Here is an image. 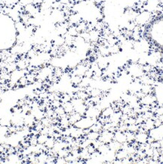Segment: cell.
<instances>
[{
	"label": "cell",
	"instance_id": "cell-1",
	"mask_svg": "<svg viewBox=\"0 0 163 164\" xmlns=\"http://www.w3.org/2000/svg\"><path fill=\"white\" fill-rule=\"evenodd\" d=\"M139 102L141 105H148L150 107L158 105L157 104V98L154 93L144 95V97L139 99Z\"/></svg>",
	"mask_w": 163,
	"mask_h": 164
},
{
	"label": "cell",
	"instance_id": "cell-2",
	"mask_svg": "<svg viewBox=\"0 0 163 164\" xmlns=\"http://www.w3.org/2000/svg\"><path fill=\"white\" fill-rule=\"evenodd\" d=\"M114 138V133L109 130H102L100 132V137H99V140L101 141L103 143L109 144L111 141L113 140Z\"/></svg>",
	"mask_w": 163,
	"mask_h": 164
},
{
	"label": "cell",
	"instance_id": "cell-3",
	"mask_svg": "<svg viewBox=\"0 0 163 164\" xmlns=\"http://www.w3.org/2000/svg\"><path fill=\"white\" fill-rule=\"evenodd\" d=\"M82 18L80 13L76 12H73V13L67 18L66 21L70 23V25H77L80 21H82Z\"/></svg>",
	"mask_w": 163,
	"mask_h": 164
},
{
	"label": "cell",
	"instance_id": "cell-4",
	"mask_svg": "<svg viewBox=\"0 0 163 164\" xmlns=\"http://www.w3.org/2000/svg\"><path fill=\"white\" fill-rule=\"evenodd\" d=\"M58 125H59V126H60V128H62L63 129H66V128L70 127V126H71L70 122V120H69V117H68V114H65L59 118Z\"/></svg>",
	"mask_w": 163,
	"mask_h": 164
},
{
	"label": "cell",
	"instance_id": "cell-5",
	"mask_svg": "<svg viewBox=\"0 0 163 164\" xmlns=\"http://www.w3.org/2000/svg\"><path fill=\"white\" fill-rule=\"evenodd\" d=\"M140 126L144 128L146 131H147L148 132H150V131L153 130L155 129V123H154V120L153 119H148V120H146L144 122L142 125H141Z\"/></svg>",
	"mask_w": 163,
	"mask_h": 164
},
{
	"label": "cell",
	"instance_id": "cell-6",
	"mask_svg": "<svg viewBox=\"0 0 163 164\" xmlns=\"http://www.w3.org/2000/svg\"><path fill=\"white\" fill-rule=\"evenodd\" d=\"M82 80V76H79V75L76 74H71L70 75V82L71 85L73 87L78 86L80 85Z\"/></svg>",
	"mask_w": 163,
	"mask_h": 164
},
{
	"label": "cell",
	"instance_id": "cell-7",
	"mask_svg": "<svg viewBox=\"0 0 163 164\" xmlns=\"http://www.w3.org/2000/svg\"><path fill=\"white\" fill-rule=\"evenodd\" d=\"M113 139L116 140V141L119 142V143L122 144L124 142L126 141V136H125V132H120V131L117 130L114 132V138Z\"/></svg>",
	"mask_w": 163,
	"mask_h": 164
},
{
	"label": "cell",
	"instance_id": "cell-8",
	"mask_svg": "<svg viewBox=\"0 0 163 164\" xmlns=\"http://www.w3.org/2000/svg\"><path fill=\"white\" fill-rule=\"evenodd\" d=\"M109 51H110V55H116V54H119L120 51H122V45L119 43H118L117 44L113 45V46H110L108 47Z\"/></svg>",
	"mask_w": 163,
	"mask_h": 164
},
{
	"label": "cell",
	"instance_id": "cell-9",
	"mask_svg": "<svg viewBox=\"0 0 163 164\" xmlns=\"http://www.w3.org/2000/svg\"><path fill=\"white\" fill-rule=\"evenodd\" d=\"M68 117H69V120L70 122L71 125H75L77 122L80 121L82 117H83L80 113H77V112L76 111L73 112L72 113L68 115Z\"/></svg>",
	"mask_w": 163,
	"mask_h": 164
},
{
	"label": "cell",
	"instance_id": "cell-10",
	"mask_svg": "<svg viewBox=\"0 0 163 164\" xmlns=\"http://www.w3.org/2000/svg\"><path fill=\"white\" fill-rule=\"evenodd\" d=\"M91 158V154L88 153V150L86 148H81L80 151V159L83 161L84 163H86L89 159Z\"/></svg>",
	"mask_w": 163,
	"mask_h": 164
},
{
	"label": "cell",
	"instance_id": "cell-11",
	"mask_svg": "<svg viewBox=\"0 0 163 164\" xmlns=\"http://www.w3.org/2000/svg\"><path fill=\"white\" fill-rule=\"evenodd\" d=\"M108 146L109 148H110V151H113V152L115 153L117 152V151H119L120 149H122V144L116 141L114 139L111 141L108 144Z\"/></svg>",
	"mask_w": 163,
	"mask_h": 164
},
{
	"label": "cell",
	"instance_id": "cell-12",
	"mask_svg": "<svg viewBox=\"0 0 163 164\" xmlns=\"http://www.w3.org/2000/svg\"><path fill=\"white\" fill-rule=\"evenodd\" d=\"M155 86L151 85H148V84H142L141 85V91L142 92L144 95H148V94L154 93Z\"/></svg>",
	"mask_w": 163,
	"mask_h": 164
},
{
	"label": "cell",
	"instance_id": "cell-13",
	"mask_svg": "<svg viewBox=\"0 0 163 164\" xmlns=\"http://www.w3.org/2000/svg\"><path fill=\"white\" fill-rule=\"evenodd\" d=\"M62 107H63V109H64L65 113L68 115L75 111V110H74V107L71 101L66 103H63V104H62Z\"/></svg>",
	"mask_w": 163,
	"mask_h": 164
},
{
	"label": "cell",
	"instance_id": "cell-14",
	"mask_svg": "<svg viewBox=\"0 0 163 164\" xmlns=\"http://www.w3.org/2000/svg\"><path fill=\"white\" fill-rule=\"evenodd\" d=\"M113 113H114V110H113V107L110 105L108 106V107L104 108L103 110H101L100 115L104 117H106V118H109Z\"/></svg>",
	"mask_w": 163,
	"mask_h": 164
},
{
	"label": "cell",
	"instance_id": "cell-15",
	"mask_svg": "<svg viewBox=\"0 0 163 164\" xmlns=\"http://www.w3.org/2000/svg\"><path fill=\"white\" fill-rule=\"evenodd\" d=\"M89 129L91 131H93V132H97L100 133V132L103 130V124L97 120V121L95 122L94 124L91 125V126L89 128Z\"/></svg>",
	"mask_w": 163,
	"mask_h": 164
},
{
	"label": "cell",
	"instance_id": "cell-16",
	"mask_svg": "<svg viewBox=\"0 0 163 164\" xmlns=\"http://www.w3.org/2000/svg\"><path fill=\"white\" fill-rule=\"evenodd\" d=\"M87 25H88V21H85V20H82V21H80V22L77 25H76V26L78 32L80 33H81L87 31Z\"/></svg>",
	"mask_w": 163,
	"mask_h": 164
},
{
	"label": "cell",
	"instance_id": "cell-17",
	"mask_svg": "<svg viewBox=\"0 0 163 164\" xmlns=\"http://www.w3.org/2000/svg\"><path fill=\"white\" fill-rule=\"evenodd\" d=\"M115 156H116V159H118V160H122L123 159L126 158L127 157H128V154L125 150L120 149L119 151H118L117 152H116Z\"/></svg>",
	"mask_w": 163,
	"mask_h": 164
},
{
	"label": "cell",
	"instance_id": "cell-18",
	"mask_svg": "<svg viewBox=\"0 0 163 164\" xmlns=\"http://www.w3.org/2000/svg\"><path fill=\"white\" fill-rule=\"evenodd\" d=\"M49 157V154L47 152H42L40 154H37V160L38 163H46Z\"/></svg>",
	"mask_w": 163,
	"mask_h": 164
},
{
	"label": "cell",
	"instance_id": "cell-19",
	"mask_svg": "<svg viewBox=\"0 0 163 164\" xmlns=\"http://www.w3.org/2000/svg\"><path fill=\"white\" fill-rule=\"evenodd\" d=\"M97 151H98V152L100 153V154H101L102 156H104V155H106L107 154L110 150V148H109V146H108V144L103 143L100 147H99L98 148H97Z\"/></svg>",
	"mask_w": 163,
	"mask_h": 164
},
{
	"label": "cell",
	"instance_id": "cell-20",
	"mask_svg": "<svg viewBox=\"0 0 163 164\" xmlns=\"http://www.w3.org/2000/svg\"><path fill=\"white\" fill-rule=\"evenodd\" d=\"M26 78H27V80L29 83V85H32L37 80L36 79V74L32 72H29V73H27L25 75Z\"/></svg>",
	"mask_w": 163,
	"mask_h": 164
},
{
	"label": "cell",
	"instance_id": "cell-21",
	"mask_svg": "<svg viewBox=\"0 0 163 164\" xmlns=\"http://www.w3.org/2000/svg\"><path fill=\"white\" fill-rule=\"evenodd\" d=\"M67 33L73 37H76L80 35V33L78 32L76 26H75V25H70V26H69V28H68L67 30Z\"/></svg>",
	"mask_w": 163,
	"mask_h": 164
},
{
	"label": "cell",
	"instance_id": "cell-22",
	"mask_svg": "<svg viewBox=\"0 0 163 164\" xmlns=\"http://www.w3.org/2000/svg\"><path fill=\"white\" fill-rule=\"evenodd\" d=\"M85 138H87L88 139L91 140V141H94L98 139L99 137H100V133L97 132H93V131H90L86 135H85Z\"/></svg>",
	"mask_w": 163,
	"mask_h": 164
},
{
	"label": "cell",
	"instance_id": "cell-23",
	"mask_svg": "<svg viewBox=\"0 0 163 164\" xmlns=\"http://www.w3.org/2000/svg\"><path fill=\"white\" fill-rule=\"evenodd\" d=\"M55 142H56L55 138H54L52 136H49L44 145H46V147L48 148V149H52L54 144H55Z\"/></svg>",
	"mask_w": 163,
	"mask_h": 164
},
{
	"label": "cell",
	"instance_id": "cell-24",
	"mask_svg": "<svg viewBox=\"0 0 163 164\" xmlns=\"http://www.w3.org/2000/svg\"><path fill=\"white\" fill-rule=\"evenodd\" d=\"M135 134L134 132H131L127 131L125 132V136H126V141L129 144H131L135 141Z\"/></svg>",
	"mask_w": 163,
	"mask_h": 164
},
{
	"label": "cell",
	"instance_id": "cell-25",
	"mask_svg": "<svg viewBox=\"0 0 163 164\" xmlns=\"http://www.w3.org/2000/svg\"><path fill=\"white\" fill-rule=\"evenodd\" d=\"M63 73H64V70L62 68H60V67H56V68H54V72H53V74L55 76H57V78H59V79H60V78H61V76H63Z\"/></svg>",
	"mask_w": 163,
	"mask_h": 164
},
{
	"label": "cell",
	"instance_id": "cell-26",
	"mask_svg": "<svg viewBox=\"0 0 163 164\" xmlns=\"http://www.w3.org/2000/svg\"><path fill=\"white\" fill-rule=\"evenodd\" d=\"M132 110H133L132 107H131L128 104L125 103V104H124V105L121 107L120 111L122 112V113H125V114L128 115L130 113H131Z\"/></svg>",
	"mask_w": 163,
	"mask_h": 164
},
{
	"label": "cell",
	"instance_id": "cell-27",
	"mask_svg": "<svg viewBox=\"0 0 163 164\" xmlns=\"http://www.w3.org/2000/svg\"><path fill=\"white\" fill-rule=\"evenodd\" d=\"M140 126L138 125L137 123H134V124H130L128 125V128H127V131L131 132H134V133H137L139 131Z\"/></svg>",
	"mask_w": 163,
	"mask_h": 164
},
{
	"label": "cell",
	"instance_id": "cell-28",
	"mask_svg": "<svg viewBox=\"0 0 163 164\" xmlns=\"http://www.w3.org/2000/svg\"><path fill=\"white\" fill-rule=\"evenodd\" d=\"M6 69L8 73H12L15 70L18 69V67H17L16 62H12V63H8L7 66H6Z\"/></svg>",
	"mask_w": 163,
	"mask_h": 164
},
{
	"label": "cell",
	"instance_id": "cell-29",
	"mask_svg": "<svg viewBox=\"0 0 163 164\" xmlns=\"http://www.w3.org/2000/svg\"><path fill=\"white\" fill-rule=\"evenodd\" d=\"M49 135H45V134H41L39 133L38 135V144H41V145H44L46 143V141H47L48 138H49Z\"/></svg>",
	"mask_w": 163,
	"mask_h": 164
},
{
	"label": "cell",
	"instance_id": "cell-30",
	"mask_svg": "<svg viewBox=\"0 0 163 164\" xmlns=\"http://www.w3.org/2000/svg\"><path fill=\"white\" fill-rule=\"evenodd\" d=\"M41 122L43 126H46V127H49V126H51L52 125V119L49 118V117H45L44 118L41 120Z\"/></svg>",
	"mask_w": 163,
	"mask_h": 164
},
{
	"label": "cell",
	"instance_id": "cell-31",
	"mask_svg": "<svg viewBox=\"0 0 163 164\" xmlns=\"http://www.w3.org/2000/svg\"><path fill=\"white\" fill-rule=\"evenodd\" d=\"M54 112H55L56 115H57L59 118L61 117L62 116H63V115L66 114V113H65V110H64V109H63V107H62V105L54 109Z\"/></svg>",
	"mask_w": 163,
	"mask_h": 164
},
{
	"label": "cell",
	"instance_id": "cell-32",
	"mask_svg": "<svg viewBox=\"0 0 163 164\" xmlns=\"http://www.w3.org/2000/svg\"><path fill=\"white\" fill-rule=\"evenodd\" d=\"M51 107H52V108L55 109L57 108V107H60V106L62 105V102L60 100H54V101H51Z\"/></svg>",
	"mask_w": 163,
	"mask_h": 164
},
{
	"label": "cell",
	"instance_id": "cell-33",
	"mask_svg": "<svg viewBox=\"0 0 163 164\" xmlns=\"http://www.w3.org/2000/svg\"><path fill=\"white\" fill-rule=\"evenodd\" d=\"M153 148H152V147H148V148H147V149L144 151V153H145L146 156H147V157H153Z\"/></svg>",
	"mask_w": 163,
	"mask_h": 164
},
{
	"label": "cell",
	"instance_id": "cell-34",
	"mask_svg": "<svg viewBox=\"0 0 163 164\" xmlns=\"http://www.w3.org/2000/svg\"><path fill=\"white\" fill-rule=\"evenodd\" d=\"M155 115L156 117L161 116V115H163V105H160L157 106L156 109V111H155Z\"/></svg>",
	"mask_w": 163,
	"mask_h": 164
},
{
	"label": "cell",
	"instance_id": "cell-35",
	"mask_svg": "<svg viewBox=\"0 0 163 164\" xmlns=\"http://www.w3.org/2000/svg\"><path fill=\"white\" fill-rule=\"evenodd\" d=\"M135 120H136V123L138 125H139V126L142 125L143 123H144V122L145 121L141 113V114H138V116L135 117Z\"/></svg>",
	"mask_w": 163,
	"mask_h": 164
},
{
	"label": "cell",
	"instance_id": "cell-36",
	"mask_svg": "<svg viewBox=\"0 0 163 164\" xmlns=\"http://www.w3.org/2000/svg\"><path fill=\"white\" fill-rule=\"evenodd\" d=\"M55 163L64 164V163H66V160H65V158H63V157H57L55 159Z\"/></svg>",
	"mask_w": 163,
	"mask_h": 164
},
{
	"label": "cell",
	"instance_id": "cell-37",
	"mask_svg": "<svg viewBox=\"0 0 163 164\" xmlns=\"http://www.w3.org/2000/svg\"><path fill=\"white\" fill-rule=\"evenodd\" d=\"M86 149L88 150V153H89L90 154H93V153H94V152H95V151H97V150H96V148H94V147L93 146V145H92V144H91V145H90L89 146H88V148H86Z\"/></svg>",
	"mask_w": 163,
	"mask_h": 164
},
{
	"label": "cell",
	"instance_id": "cell-38",
	"mask_svg": "<svg viewBox=\"0 0 163 164\" xmlns=\"http://www.w3.org/2000/svg\"><path fill=\"white\" fill-rule=\"evenodd\" d=\"M70 1L72 3H73L74 5H76V4H78V3L82 2V0H70Z\"/></svg>",
	"mask_w": 163,
	"mask_h": 164
},
{
	"label": "cell",
	"instance_id": "cell-39",
	"mask_svg": "<svg viewBox=\"0 0 163 164\" xmlns=\"http://www.w3.org/2000/svg\"><path fill=\"white\" fill-rule=\"evenodd\" d=\"M158 141H159V145H160V148H162V147H163V136L160 138V139L158 140Z\"/></svg>",
	"mask_w": 163,
	"mask_h": 164
}]
</instances>
